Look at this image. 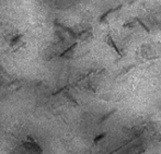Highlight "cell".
<instances>
[{"mask_svg": "<svg viewBox=\"0 0 161 154\" xmlns=\"http://www.w3.org/2000/svg\"><path fill=\"white\" fill-rule=\"evenodd\" d=\"M136 21L138 22V23H139L140 25H141V26H142V28H144V30H145V31H146V32H147V33H150V31H149V28H148L147 26H146V25H145V23H144V22L141 21V20H140L139 18H136Z\"/></svg>", "mask_w": 161, "mask_h": 154, "instance_id": "7a4b0ae2", "label": "cell"}, {"mask_svg": "<svg viewBox=\"0 0 161 154\" xmlns=\"http://www.w3.org/2000/svg\"><path fill=\"white\" fill-rule=\"evenodd\" d=\"M105 42L107 43V44H109V45H110L111 47H113V48H114V50H115V51L117 53V55H119V56H121V51H119V49L117 48L116 44L114 43V41H113V38L111 37V36H110V35L106 36V37H105Z\"/></svg>", "mask_w": 161, "mask_h": 154, "instance_id": "6da1fadb", "label": "cell"}]
</instances>
